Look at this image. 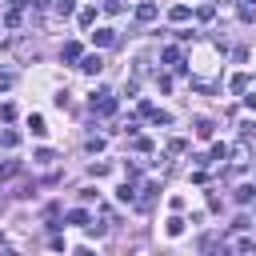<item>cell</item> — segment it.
I'll use <instances>...</instances> for the list:
<instances>
[{"label":"cell","instance_id":"cell-12","mask_svg":"<svg viewBox=\"0 0 256 256\" xmlns=\"http://www.w3.org/2000/svg\"><path fill=\"white\" fill-rule=\"evenodd\" d=\"M28 128H32V136H44L48 128H44V116H28Z\"/></svg>","mask_w":256,"mask_h":256},{"label":"cell","instance_id":"cell-6","mask_svg":"<svg viewBox=\"0 0 256 256\" xmlns=\"http://www.w3.org/2000/svg\"><path fill=\"white\" fill-rule=\"evenodd\" d=\"M236 12H240V20H244V24H252V20H256V0H240V8H236Z\"/></svg>","mask_w":256,"mask_h":256},{"label":"cell","instance_id":"cell-11","mask_svg":"<svg viewBox=\"0 0 256 256\" xmlns=\"http://www.w3.org/2000/svg\"><path fill=\"white\" fill-rule=\"evenodd\" d=\"M0 144H4V148H16V144H20V132L4 128V132H0Z\"/></svg>","mask_w":256,"mask_h":256},{"label":"cell","instance_id":"cell-16","mask_svg":"<svg viewBox=\"0 0 256 256\" xmlns=\"http://www.w3.org/2000/svg\"><path fill=\"white\" fill-rule=\"evenodd\" d=\"M156 192H160V184H144V196H140V204H144V208H148V204H152V196H156Z\"/></svg>","mask_w":256,"mask_h":256},{"label":"cell","instance_id":"cell-23","mask_svg":"<svg viewBox=\"0 0 256 256\" xmlns=\"http://www.w3.org/2000/svg\"><path fill=\"white\" fill-rule=\"evenodd\" d=\"M104 12H112V16H116V12H124V4H120V0H104Z\"/></svg>","mask_w":256,"mask_h":256},{"label":"cell","instance_id":"cell-8","mask_svg":"<svg viewBox=\"0 0 256 256\" xmlns=\"http://www.w3.org/2000/svg\"><path fill=\"white\" fill-rule=\"evenodd\" d=\"M160 56H164V60H168V64H176V68H180V72H184V64H180V48H176V44H168V48H164V52H160Z\"/></svg>","mask_w":256,"mask_h":256},{"label":"cell","instance_id":"cell-25","mask_svg":"<svg viewBox=\"0 0 256 256\" xmlns=\"http://www.w3.org/2000/svg\"><path fill=\"white\" fill-rule=\"evenodd\" d=\"M12 84H16V76H12V72H0V92H4V88H12Z\"/></svg>","mask_w":256,"mask_h":256},{"label":"cell","instance_id":"cell-18","mask_svg":"<svg viewBox=\"0 0 256 256\" xmlns=\"http://www.w3.org/2000/svg\"><path fill=\"white\" fill-rule=\"evenodd\" d=\"M72 12H76L72 0H56V16H72Z\"/></svg>","mask_w":256,"mask_h":256},{"label":"cell","instance_id":"cell-21","mask_svg":"<svg viewBox=\"0 0 256 256\" xmlns=\"http://www.w3.org/2000/svg\"><path fill=\"white\" fill-rule=\"evenodd\" d=\"M212 160H228V148H224V144H212V156H208V164H212Z\"/></svg>","mask_w":256,"mask_h":256},{"label":"cell","instance_id":"cell-4","mask_svg":"<svg viewBox=\"0 0 256 256\" xmlns=\"http://www.w3.org/2000/svg\"><path fill=\"white\" fill-rule=\"evenodd\" d=\"M92 40H96L100 48H108V44H116V32H112V28H96V32H92Z\"/></svg>","mask_w":256,"mask_h":256},{"label":"cell","instance_id":"cell-2","mask_svg":"<svg viewBox=\"0 0 256 256\" xmlns=\"http://www.w3.org/2000/svg\"><path fill=\"white\" fill-rule=\"evenodd\" d=\"M156 16H160V8H156L152 0H144V4H136V20H140V24H148V20H156Z\"/></svg>","mask_w":256,"mask_h":256},{"label":"cell","instance_id":"cell-7","mask_svg":"<svg viewBox=\"0 0 256 256\" xmlns=\"http://www.w3.org/2000/svg\"><path fill=\"white\" fill-rule=\"evenodd\" d=\"M168 16H172V24H184V20L192 16V8H188V4H176V8L168 12Z\"/></svg>","mask_w":256,"mask_h":256},{"label":"cell","instance_id":"cell-9","mask_svg":"<svg viewBox=\"0 0 256 256\" xmlns=\"http://www.w3.org/2000/svg\"><path fill=\"white\" fill-rule=\"evenodd\" d=\"M236 200H240V204H252V200H256V188H252V184L236 188Z\"/></svg>","mask_w":256,"mask_h":256},{"label":"cell","instance_id":"cell-15","mask_svg":"<svg viewBox=\"0 0 256 256\" xmlns=\"http://www.w3.org/2000/svg\"><path fill=\"white\" fill-rule=\"evenodd\" d=\"M32 160H36V164H52V160H56V152H52V148H40Z\"/></svg>","mask_w":256,"mask_h":256},{"label":"cell","instance_id":"cell-17","mask_svg":"<svg viewBox=\"0 0 256 256\" xmlns=\"http://www.w3.org/2000/svg\"><path fill=\"white\" fill-rule=\"evenodd\" d=\"M184 224H188V220H180V216H172V220H168V236H180V232H184Z\"/></svg>","mask_w":256,"mask_h":256},{"label":"cell","instance_id":"cell-13","mask_svg":"<svg viewBox=\"0 0 256 256\" xmlns=\"http://www.w3.org/2000/svg\"><path fill=\"white\" fill-rule=\"evenodd\" d=\"M196 136L200 140H212V120H196Z\"/></svg>","mask_w":256,"mask_h":256},{"label":"cell","instance_id":"cell-24","mask_svg":"<svg viewBox=\"0 0 256 256\" xmlns=\"http://www.w3.org/2000/svg\"><path fill=\"white\" fill-rule=\"evenodd\" d=\"M92 20H96V8H84V12H80V24H84V28H88V24H92Z\"/></svg>","mask_w":256,"mask_h":256},{"label":"cell","instance_id":"cell-26","mask_svg":"<svg viewBox=\"0 0 256 256\" xmlns=\"http://www.w3.org/2000/svg\"><path fill=\"white\" fill-rule=\"evenodd\" d=\"M236 248H240V252H252V248H256V240H236Z\"/></svg>","mask_w":256,"mask_h":256},{"label":"cell","instance_id":"cell-27","mask_svg":"<svg viewBox=\"0 0 256 256\" xmlns=\"http://www.w3.org/2000/svg\"><path fill=\"white\" fill-rule=\"evenodd\" d=\"M244 104H248V108L256 112V92H248V96H244Z\"/></svg>","mask_w":256,"mask_h":256},{"label":"cell","instance_id":"cell-22","mask_svg":"<svg viewBox=\"0 0 256 256\" xmlns=\"http://www.w3.org/2000/svg\"><path fill=\"white\" fill-rule=\"evenodd\" d=\"M132 148H136V152H152V140H144V136H136V140H132Z\"/></svg>","mask_w":256,"mask_h":256},{"label":"cell","instance_id":"cell-5","mask_svg":"<svg viewBox=\"0 0 256 256\" xmlns=\"http://www.w3.org/2000/svg\"><path fill=\"white\" fill-rule=\"evenodd\" d=\"M80 68H84V72H88V76H96V72H100V68H104V60H100V56H96V52H92V56H84V60H80Z\"/></svg>","mask_w":256,"mask_h":256},{"label":"cell","instance_id":"cell-14","mask_svg":"<svg viewBox=\"0 0 256 256\" xmlns=\"http://www.w3.org/2000/svg\"><path fill=\"white\" fill-rule=\"evenodd\" d=\"M64 60H80V44H76V40L64 44Z\"/></svg>","mask_w":256,"mask_h":256},{"label":"cell","instance_id":"cell-10","mask_svg":"<svg viewBox=\"0 0 256 256\" xmlns=\"http://www.w3.org/2000/svg\"><path fill=\"white\" fill-rule=\"evenodd\" d=\"M68 224H80V228H88V212H84V208H72V212H68Z\"/></svg>","mask_w":256,"mask_h":256},{"label":"cell","instance_id":"cell-1","mask_svg":"<svg viewBox=\"0 0 256 256\" xmlns=\"http://www.w3.org/2000/svg\"><path fill=\"white\" fill-rule=\"evenodd\" d=\"M92 112H100V116H112V112H116V100H112V92H104V88H100V92L92 96Z\"/></svg>","mask_w":256,"mask_h":256},{"label":"cell","instance_id":"cell-20","mask_svg":"<svg viewBox=\"0 0 256 256\" xmlns=\"http://www.w3.org/2000/svg\"><path fill=\"white\" fill-rule=\"evenodd\" d=\"M232 92H248V76H244V72L232 76Z\"/></svg>","mask_w":256,"mask_h":256},{"label":"cell","instance_id":"cell-3","mask_svg":"<svg viewBox=\"0 0 256 256\" xmlns=\"http://www.w3.org/2000/svg\"><path fill=\"white\" fill-rule=\"evenodd\" d=\"M140 112H144V116H148V120H156V124H172V116H168V112H164V108H152V104H148V100H144V104H140Z\"/></svg>","mask_w":256,"mask_h":256},{"label":"cell","instance_id":"cell-19","mask_svg":"<svg viewBox=\"0 0 256 256\" xmlns=\"http://www.w3.org/2000/svg\"><path fill=\"white\" fill-rule=\"evenodd\" d=\"M20 172V164L16 160H8V164H0V180H8V176H16Z\"/></svg>","mask_w":256,"mask_h":256}]
</instances>
